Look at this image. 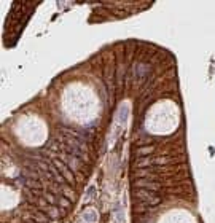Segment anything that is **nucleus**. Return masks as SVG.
I'll list each match as a JSON object with an SVG mask.
<instances>
[{"instance_id": "nucleus-1", "label": "nucleus", "mask_w": 215, "mask_h": 223, "mask_svg": "<svg viewBox=\"0 0 215 223\" xmlns=\"http://www.w3.org/2000/svg\"><path fill=\"white\" fill-rule=\"evenodd\" d=\"M83 218H85L86 221H93V220L96 218V214H94L93 210H91V212H86V214L83 215Z\"/></svg>"}]
</instances>
